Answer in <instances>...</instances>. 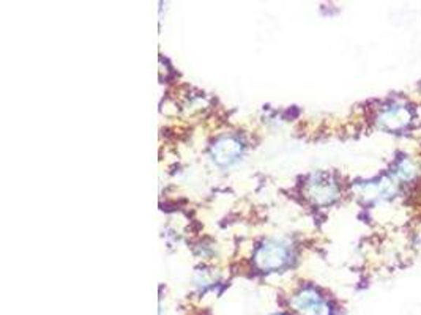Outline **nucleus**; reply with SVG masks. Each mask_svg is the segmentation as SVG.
<instances>
[{
    "mask_svg": "<svg viewBox=\"0 0 421 315\" xmlns=\"http://www.w3.org/2000/svg\"><path fill=\"white\" fill-rule=\"evenodd\" d=\"M309 194L319 204H325V202H330L336 197V188L330 181H316L311 183Z\"/></svg>",
    "mask_w": 421,
    "mask_h": 315,
    "instance_id": "20e7f679",
    "label": "nucleus"
},
{
    "mask_svg": "<svg viewBox=\"0 0 421 315\" xmlns=\"http://www.w3.org/2000/svg\"><path fill=\"white\" fill-rule=\"evenodd\" d=\"M292 306L302 315H330V307L327 302L311 288L300 292L292 300Z\"/></svg>",
    "mask_w": 421,
    "mask_h": 315,
    "instance_id": "f257e3e1",
    "label": "nucleus"
},
{
    "mask_svg": "<svg viewBox=\"0 0 421 315\" xmlns=\"http://www.w3.org/2000/svg\"><path fill=\"white\" fill-rule=\"evenodd\" d=\"M259 268L262 270H276L287 262V251L284 246L276 243H267L259 249L256 255Z\"/></svg>",
    "mask_w": 421,
    "mask_h": 315,
    "instance_id": "f03ea898",
    "label": "nucleus"
},
{
    "mask_svg": "<svg viewBox=\"0 0 421 315\" xmlns=\"http://www.w3.org/2000/svg\"><path fill=\"white\" fill-rule=\"evenodd\" d=\"M241 153V144L234 137H225L215 144L212 155L218 164H231Z\"/></svg>",
    "mask_w": 421,
    "mask_h": 315,
    "instance_id": "7ed1b4c3",
    "label": "nucleus"
},
{
    "mask_svg": "<svg viewBox=\"0 0 421 315\" xmlns=\"http://www.w3.org/2000/svg\"><path fill=\"white\" fill-rule=\"evenodd\" d=\"M410 113L407 112L403 107H396V109H392L390 112H387L384 117H382V122L387 125L388 128L396 130L399 126H404L407 122H409Z\"/></svg>",
    "mask_w": 421,
    "mask_h": 315,
    "instance_id": "39448f33",
    "label": "nucleus"
}]
</instances>
